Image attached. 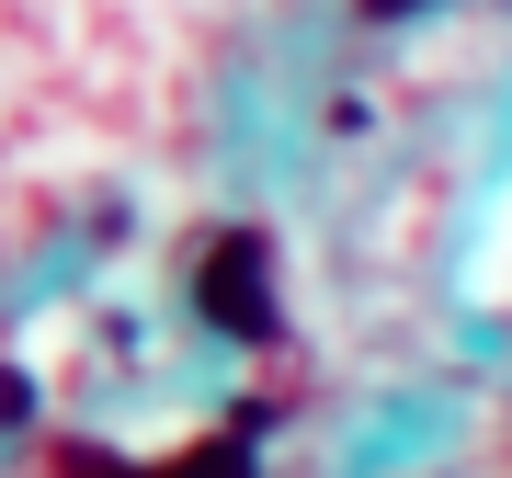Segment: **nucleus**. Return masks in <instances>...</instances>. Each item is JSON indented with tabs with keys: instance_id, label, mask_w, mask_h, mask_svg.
Segmentation results:
<instances>
[{
	"instance_id": "1",
	"label": "nucleus",
	"mask_w": 512,
	"mask_h": 478,
	"mask_svg": "<svg viewBox=\"0 0 512 478\" xmlns=\"http://www.w3.org/2000/svg\"><path fill=\"white\" fill-rule=\"evenodd\" d=\"M205 308H217L228 331H262V319H274V262H262V239H217V251H205Z\"/></svg>"
},
{
	"instance_id": "2",
	"label": "nucleus",
	"mask_w": 512,
	"mask_h": 478,
	"mask_svg": "<svg viewBox=\"0 0 512 478\" xmlns=\"http://www.w3.org/2000/svg\"><path fill=\"white\" fill-rule=\"evenodd\" d=\"M365 12H376V23H410V12H421V0H365Z\"/></svg>"
}]
</instances>
